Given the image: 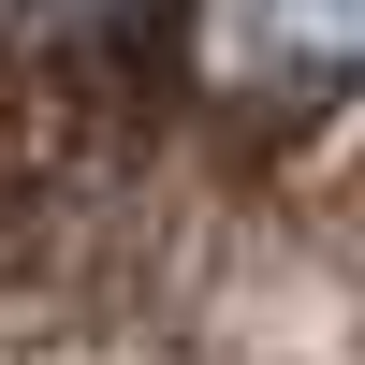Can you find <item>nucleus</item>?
I'll list each match as a JSON object with an SVG mask.
<instances>
[{"label":"nucleus","mask_w":365,"mask_h":365,"mask_svg":"<svg viewBox=\"0 0 365 365\" xmlns=\"http://www.w3.org/2000/svg\"><path fill=\"white\" fill-rule=\"evenodd\" d=\"M205 58L249 88H336L365 73V0H205Z\"/></svg>","instance_id":"f257e3e1"}]
</instances>
